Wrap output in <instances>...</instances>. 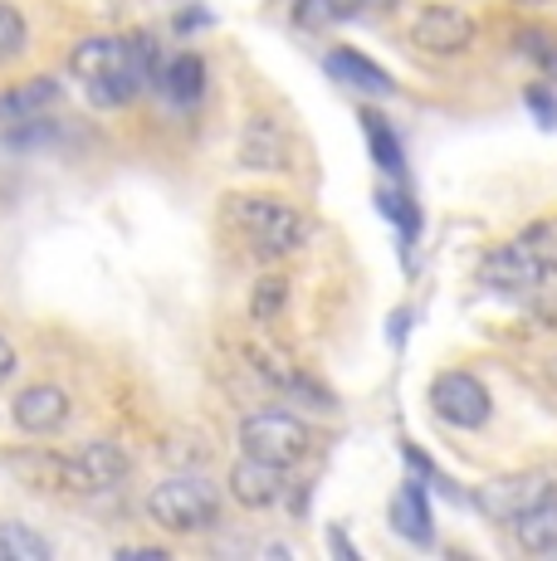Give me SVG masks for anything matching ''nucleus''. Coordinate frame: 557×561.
<instances>
[{
    "label": "nucleus",
    "instance_id": "412c9836",
    "mask_svg": "<svg viewBox=\"0 0 557 561\" xmlns=\"http://www.w3.org/2000/svg\"><path fill=\"white\" fill-rule=\"evenodd\" d=\"M377 210L387 215L396 230H401V240H406V244H416V234H421V210H416V201L406 196V191L382 186V191H377Z\"/></svg>",
    "mask_w": 557,
    "mask_h": 561
},
{
    "label": "nucleus",
    "instance_id": "f8f14e48",
    "mask_svg": "<svg viewBox=\"0 0 557 561\" xmlns=\"http://www.w3.org/2000/svg\"><path fill=\"white\" fill-rule=\"evenodd\" d=\"M240 167L245 171H264V176H284L288 167V142L270 117H254L240 137Z\"/></svg>",
    "mask_w": 557,
    "mask_h": 561
},
{
    "label": "nucleus",
    "instance_id": "f3484780",
    "mask_svg": "<svg viewBox=\"0 0 557 561\" xmlns=\"http://www.w3.org/2000/svg\"><path fill=\"white\" fill-rule=\"evenodd\" d=\"M362 127H367L372 161H377V167L387 171L391 181H401V176H406V157H401V142H396V133L387 127V117H377V113L367 107V113H362Z\"/></svg>",
    "mask_w": 557,
    "mask_h": 561
},
{
    "label": "nucleus",
    "instance_id": "ddd939ff",
    "mask_svg": "<svg viewBox=\"0 0 557 561\" xmlns=\"http://www.w3.org/2000/svg\"><path fill=\"white\" fill-rule=\"evenodd\" d=\"M157 89L167 93V103L177 107H196L201 99H206V59L191 49L171 54V59L162 64V73H157Z\"/></svg>",
    "mask_w": 557,
    "mask_h": 561
},
{
    "label": "nucleus",
    "instance_id": "1a4fd4ad",
    "mask_svg": "<svg viewBox=\"0 0 557 561\" xmlns=\"http://www.w3.org/2000/svg\"><path fill=\"white\" fill-rule=\"evenodd\" d=\"M69 73L79 83H109V79H133L143 89V79L133 73V54H127V39L117 35H89L79 39L69 54Z\"/></svg>",
    "mask_w": 557,
    "mask_h": 561
},
{
    "label": "nucleus",
    "instance_id": "9d476101",
    "mask_svg": "<svg viewBox=\"0 0 557 561\" xmlns=\"http://www.w3.org/2000/svg\"><path fill=\"white\" fill-rule=\"evenodd\" d=\"M475 39V20L459 5H425L411 20V45L425 54H465Z\"/></svg>",
    "mask_w": 557,
    "mask_h": 561
},
{
    "label": "nucleus",
    "instance_id": "9b49d317",
    "mask_svg": "<svg viewBox=\"0 0 557 561\" xmlns=\"http://www.w3.org/2000/svg\"><path fill=\"white\" fill-rule=\"evenodd\" d=\"M230 499L240 508H270V503L284 499V469L278 463H264V459H250L240 455L230 463Z\"/></svg>",
    "mask_w": 557,
    "mask_h": 561
},
{
    "label": "nucleus",
    "instance_id": "393cba45",
    "mask_svg": "<svg viewBox=\"0 0 557 561\" xmlns=\"http://www.w3.org/2000/svg\"><path fill=\"white\" fill-rule=\"evenodd\" d=\"M523 107L538 117L543 133H557V99H553L548 83H528V89H523Z\"/></svg>",
    "mask_w": 557,
    "mask_h": 561
},
{
    "label": "nucleus",
    "instance_id": "4be33fe9",
    "mask_svg": "<svg viewBox=\"0 0 557 561\" xmlns=\"http://www.w3.org/2000/svg\"><path fill=\"white\" fill-rule=\"evenodd\" d=\"M25 45H30V25L20 15V5L0 0V64H15L25 54Z\"/></svg>",
    "mask_w": 557,
    "mask_h": 561
},
{
    "label": "nucleus",
    "instance_id": "f03ea898",
    "mask_svg": "<svg viewBox=\"0 0 557 561\" xmlns=\"http://www.w3.org/2000/svg\"><path fill=\"white\" fill-rule=\"evenodd\" d=\"M147 517L177 537H196L220 523V499L211 483L191 479V473H177V479H162L147 493Z\"/></svg>",
    "mask_w": 557,
    "mask_h": 561
},
{
    "label": "nucleus",
    "instance_id": "7ed1b4c3",
    "mask_svg": "<svg viewBox=\"0 0 557 561\" xmlns=\"http://www.w3.org/2000/svg\"><path fill=\"white\" fill-rule=\"evenodd\" d=\"M548 274H557V250L543 244V230L523 234V240H513V244H499V250H489L485 264H479V278H485L495 294H528V288H538Z\"/></svg>",
    "mask_w": 557,
    "mask_h": 561
},
{
    "label": "nucleus",
    "instance_id": "aec40b11",
    "mask_svg": "<svg viewBox=\"0 0 557 561\" xmlns=\"http://www.w3.org/2000/svg\"><path fill=\"white\" fill-rule=\"evenodd\" d=\"M513 49H519L528 64H538L543 73H553V79H557V35H553V30H543V25L513 30Z\"/></svg>",
    "mask_w": 557,
    "mask_h": 561
},
{
    "label": "nucleus",
    "instance_id": "a211bd4d",
    "mask_svg": "<svg viewBox=\"0 0 557 561\" xmlns=\"http://www.w3.org/2000/svg\"><path fill=\"white\" fill-rule=\"evenodd\" d=\"M391 523H396V533L411 537V542H431V537H435V527H431V508H425V493L416 489V483L401 493V499L391 503Z\"/></svg>",
    "mask_w": 557,
    "mask_h": 561
},
{
    "label": "nucleus",
    "instance_id": "39448f33",
    "mask_svg": "<svg viewBox=\"0 0 557 561\" xmlns=\"http://www.w3.org/2000/svg\"><path fill=\"white\" fill-rule=\"evenodd\" d=\"M548 493H557V473L553 469H528V473H499V479L479 483L475 503L489 523H513L528 508H538Z\"/></svg>",
    "mask_w": 557,
    "mask_h": 561
},
{
    "label": "nucleus",
    "instance_id": "20e7f679",
    "mask_svg": "<svg viewBox=\"0 0 557 561\" xmlns=\"http://www.w3.org/2000/svg\"><path fill=\"white\" fill-rule=\"evenodd\" d=\"M240 449L250 459L288 469V463L308 459V449H314V430H308L298 415H288V410H254V415L240 420Z\"/></svg>",
    "mask_w": 557,
    "mask_h": 561
},
{
    "label": "nucleus",
    "instance_id": "423d86ee",
    "mask_svg": "<svg viewBox=\"0 0 557 561\" xmlns=\"http://www.w3.org/2000/svg\"><path fill=\"white\" fill-rule=\"evenodd\" d=\"M127 469L133 463H127V455L113 439H89L69 459H59V483L69 493H113L127 479Z\"/></svg>",
    "mask_w": 557,
    "mask_h": 561
},
{
    "label": "nucleus",
    "instance_id": "5701e85b",
    "mask_svg": "<svg viewBox=\"0 0 557 561\" xmlns=\"http://www.w3.org/2000/svg\"><path fill=\"white\" fill-rule=\"evenodd\" d=\"M288 304V284L284 278H260L254 284V294H250V318L254 322H270V318H278V308Z\"/></svg>",
    "mask_w": 557,
    "mask_h": 561
},
{
    "label": "nucleus",
    "instance_id": "6ab92c4d",
    "mask_svg": "<svg viewBox=\"0 0 557 561\" xmlns=\"http://www.w3.org/2000/svg\"><path fill=\"white\" fill-rule=\"evenodd\" d=\"M55 547L25 523H0V561H49Z\"/></svg>",
    "mask_w": 557,
    "mask_h": 561
},
{
    "label": "nucleus",
    "instance_id": "bb28decb",
    "mask_svg": "<svg viewBox=\"0 0 557 561\" xmlns=\"http://www.w3.org/2000/svg\"><path fill=\"white\" fill-rule=\"evenodd\" d=\"M15 366H20V357H15V347H10L5 337H0V381H10L15 376Z\"/></svg>",
    "mask_w": 557,
    "mask_h": 561
},
{
    "label": "nucleus",
    "instance_id": "f257e3e1",
    "mask_svg": "<svg viewBox=\"0 0 557 561\" xmlns=\"http://www.w3.org/2000/svg\"><path fill=\"white\" fill-rule=\"evenodd\" d=\"M225 220H230V230L260 259H288L314 240V215L304 205L278 201V196L235 191V196H225Z\"/></svg>",
    "mask_w": 557,
    "mask_h": 561
},
{
    "label": "nucleus",
    "instance_id": "dca6fc26",
    "mask_svg": "<svg viewBox=\"0 0 557 561\" xmlns=\"http://www.w3.org/2000/svg\"><path fill=\"white\" fill-rule=\"evenodd\" d=\"M59 99V83L55 79H25L15 89L0 93V123H25V117L49 113Z\"/></svg>",
    "mask_w": 557,
    "mask_h": 561
},
{
    "label": "nucleus",
    "instance_id": "b1692460",
    "mask_svg": "<svg viewBox=\"0 0 557 561\" xmlns=\"http://www.w3.org/2000/svg\"><path fill=\"white\" fill-rule=\"evenodd\" d=\"M401 0H323L328 20H367V15H391Z\"/></svg>",
    "mask_w": 557,
    "mask_h": 561
},
{
    "label": "nucleus",
    "instance_id": "c85d7f7f",
    "mask_svg": "<svg viewBox=\"0 0 557 561\" xmlns=\"http://www.w3.org/2000/svg\"><path fill=\"white\" fill-rule=\"evenodd\" d=\"M513 5H548V0H513Z\"/></svg>",
    "mask_w": 557,
    "mask_h": 561
},
{
    "label": "nucleus",
    "instance_id": "2eb2a0df",
    "mask_svg": "<svg viewBox=\"0 0 557 561\" xmlns=\"http://www.w3.org/2000/svg\"><path fill=\"white\" fill-rule=\"evenodd\" d=\"M513 537H519L523 552L533 557H557V493L538 503V508H528L523 517H513Z\"/></svg>",
    "mask_w": 557,
    "mask_h": 561
},
{
    "label": "nucleus",
    "instance_id": "a878e982",
    "mask_svg": "<svg viewBox=\"0 0 557 561\" xmlns=\"http://www.w3.org/2000/svg\"><path fill=\"white\" fill-rule=\"evenodd\" d=\"M117 557H123V561H167L162 547H123Z\"/></svg>",
    "mask_w": 557,
    "mask_h": 561
},
{
    "label": "nucleus",
    "instance_id": "0eeeda50",
    "mask_svg": "<svg viewBox=\"0 0 557 561\" xmlns=\"http://www.w3.org/2000/svg\"><path fill=\"white\" fill-rule=\"evenodd\" d=\"M431 405L445 425L455 430H479L495 415V401H489V386L469 371H441L431 381Z\"/></svg>",
    "mask_w": 557,
    "mask_h": 561
},
{
    "label": "nucleus",
    "instance_id": "cd10ccee",
    "mask_svg": "<svg viewBox=\"0 0 557 561\" xmlns=\"http://www.w3.org/2000/svg\"><path fill=\"white\" fill-rule=\"evenodd\" d=\"M177 25H181V30H201V25H211V15H206V10H201V5H191L186 15L177 20Z\"/></svg>",
    "mask_w": 557,
    "mask_h": 561
},
{
    "label": "nucleus",
    "instance_id": "4468645a",
    "mask_svg": "<svg viewBox=\"0 0 557 561\" xmlns=\"http://www.w3.org/2000/svg\"><path fill=\"white\" fill-rule=\"evenodd\" d=\"M323 69L333 73L338 83H352V89H362V93H372V99H387V93H396V79L382 64H372L367 54H357V49H333L323 59Z\"/></svg>",
    "mask_w": 557,
    "mask_h": 561
},
{
    "label": "nucleus",
    "instance_id": "6e6552de",
    "mask_svg": "<svg viewBox=\"0 0 557 561\" xmlns=\"http://www.w3.org/2000/svg\"><path fill=\"white\" fill-rule=\"evenodd\" d=\"M69 415H73V401H69V391L55 386V381H35V386H25V391L10 401V420H15V430L20 435H35V439L59 435V430L69 425Z\"/></svg>",
    "mask_w": 557,
    "mask_h": 561
}]
</instances>
